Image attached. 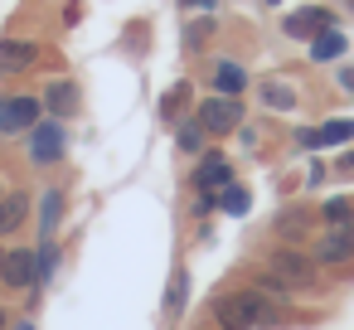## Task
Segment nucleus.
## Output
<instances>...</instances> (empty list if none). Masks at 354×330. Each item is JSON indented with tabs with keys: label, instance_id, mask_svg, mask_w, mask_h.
I'll list each match as a JSON object with an SVG mask.
<instances>
[{
	"label": "nucleus",
	"instance_id": "1",
	"mask_svg": "<svg viewBox=\"0 0 354 330\" xmlns=\"http://www.w3.org/2000/svg\"><path fill=\"white\" fill-rule=\"evenodd\" d=\"M272 315H277V306H272V296L262 286L218 296V306H214L218 330H257V325H272Z\"/></svg>",
	"mask_w": 354,
	"mask_h": 330
},
{
	"label": "nucleus",
	"instance_id": "2",
	"mask_svg": "<svg viewBox=\"0 0 354 330\" xmlns=\"http://www.w3.org/2000/svg\"><path fill=\"white\" fill-rule=\"evenodd\" d=\"M267 277H272V282H281L286 291H301V286H310V282H315V262H310L306 253L281 248V253H272V257H267Z\"/></svg>",
	"mask_w": 354,
	"mask_h": 330
},
{
	"label": "nucleus",
	"instance_id": "3",
	"mask_svg": "<svg viewBox=\"0 0 354 330\" xmlns=\"http://www.w3.org/2000/svg\"><path fill=\"white\" fill-rule=\"evenodd\" d=\"M243 122V107H238V98H209V102H199V127L204 131H233Z\"/></svg>",
	"mask_w": 354,
	"mask_h": 330
},
{
	"label": "nucleus",
	"instance_id": "4",
	"mask_svg": "<svg viewBox=\"0 0 354 330\" xmlns=\"http://www.w3.org/2000/svg\"><path fill=\"white\" fill-rule=\"evenodd\" d=\"M194 185H199V194L214 204V199H218V190H228V185H233V165H228L223 156H204V161H199V170H194Z\"/></svg>",
	"mask_w": 354,
	"mask_h": 330
},
{
	"label": "nucleus",
	"instance_id": "5",
	"mask_svg": "<svg viewBox=\"0 0 354 330\" xmlns=\"http://www.w3.org/2000/svg\"><path fill=\"white\" fill-rule=\"evenodd\" d=\"M39 277V257L30 248H15V253H0V282L6 286H30Z\"/></svg>",
	"mask_w": 354,
	"mask_h": 330
},
{
	"label": "nucleus",
	"instance_id": "6",
	"mask_svg": "<svg viewBox=\"0 0 354 330\" xmlns=\"http://www.w3.org/2000/svg\"><path fill=\"white\" fill-rule=\"evenodd\" d=\"M30 156H35L39 165H54V161L64 156V127L35 122V127H30Z\"/></svg>",
	"mask_w": 354,
	"mask_h": 330
},
{
	"label": "nucleus",
	"instance_id": "7",
	"mask_svg": "<svg viewBox=\"0 0 354 330\" xmlns=\"http://www.w3.org/2000/svg\"><path fill=\"white\" fill-rule=\"evenodd\" d=\"M349 257H354V219L349 223H335L315 243V262H349Z\"/></svg>",
	"mask_w": 354,
	"mask_h": 330
},
{
	"label": "nucleus",
	"instance_id": "8",
	"mask_svg": "<svg viewBox=\"0 0 354 330\" xmlns=\"http://www.w3.org/2000/svg\"><path fill=\"white\" fill-rule=\"evenodd\" d=\"M39 122L35 98H0V131H30Z\"/></svg>",
	"mask_w": 354,
	"mask_h": 330
},
{
	"label": "nucleus",
	"instance_id": "9",
	"mask_svg": "<svg viewBox=\"0 0 354 330\" xmlns=\"http://www.w3.org/2000/svg\"><path fill=\"white\" fill-rule=\"evenodd\" d=\"M325 30H330V10H320V6L286 15V35H291V39H315V35H325Z\"/></svg>",
	"mask_w": 354,
	"mask_h": 330
},
{
	"label": "nucleus",
	"instance_id": "10",
	"mask_svg": "<svg viewBox=\"0 0 354 330\" xmlns=\"http://www.w3.org/2000/svg\"><path fill=\"white\" fill-rule=\"evenodd\" d=\"M301 146H344V141H354V122H344V117H335V122H325V127H315V131H301L296 136Z\"/></svg>",
	"mask_w": 354,
	"mask_h": 330
},
{
	"label": "nucleus",
	"instance_id": "11",
	"mask_svg": "<svg viewBox=\"0 0 354 330\" xmlns=\"http://www.w3.org/2000/svg\"><path fill=\"white\" fill-rule=\"evenodd\" d=\"M44 107H49L54 117H68V112H78V88H73V83H49V93H44Z\"/></svg>",
	"mask_w": 354,
	"mask_h": 330
},
{
	"label": "nucleus",
	"instance_id": "12",
	"mask_svg": "<svg viewBox=\"0 0 354 330\" xmlns=\"http://www.w3.org/2000/svg\"><path fill=\"white\" fill-rule=\"evenodd\" d=\"M35 59H39V49L25 44V39H6V44H0V64H6V68H35Z\"/></svg>",
	"mask_w": 354,
	"mask_h": 330
},
{
	"label": "nucleus",
	"instance_id": "13",
	"mask_svg": "<svg viewBox=\"0 0 354 330\" xmlns=\"http://www.w3.org/2000/svg\"><path fill=\"white\" fill-rule=\"evenodd\" d=\"M25 214H30V199L25 194H6L0 199V233H15L25 223Z\"/></svg>",
	"mask_w": 354,
	"mask_h": 330
},
{
	"label": "nucleus",
	"instance_id": "14",
	"mask_svg": "<svg viewBox=\"0 0 354 330\" xmlns=\"http://www.w3.org/2000/svg\"><path fill=\"white\" fill-rule=\"evenodd\" d=\"M214 88H218L223 98H238V93L248 88V73H243L238 64H218V68H214Z\"/></svg>",
	"mask_w": 354,
	"mask_h": 330
},
{
	"label": "nucleus",
	"instance_id": "15",
	"mask_svg": "<svg viewBox=\"0 0 354 330\" xmlns=\"http://www.w3.org/2000/svg\"><path fill=\"white\" fill-rule=\"evenodd\" d=\"M339 54H344V35H339V30H325V35L310 39V59H320V64H330V59H339Z\"/></svg>",
	"mask_w": 354,
	"mask_h": 330
},
{
	"label": "nucleus",
	"instance_id": "16",
	"mask_svg": "<svg viewBox=\"0 0 354 330\" xmlns=\"http://www.w3.org/2000/svg\"><path fill=\"white\" fill-rule=\"evenodd\" d=\"M262 102L277 107V112H291V107H296V93H291L286 83H262Z\"/></svg>",
	"mask_w": 354,
	"mask_h": 330
},
{
	"label": "nucleus",
	"instance_id": "17",
	"mask_svg": "<svg viewBox=\"0 0 354 330\" xmlns=\"http://www.w3.org/2000/svg\"><path fill=\"white\" fill-rule=\"evenodd\" d=\"M218 204L228 214H248V190L243 185H228V190H218Z\"/></svg>",
	"mask_w": 354,
	"mask_h": 330
},
{
	"label": "nucleus",
	"instance_id": "18",
	"mask_svg": "<svg viewBox=\"0 0 354 330\" xmlns=\"http://www.w3.org/2000/svg\"><path fill=\"white\" fill-rule=\"evenodd\" d=\"M39 204H44V238H49V233H54V223H59V209H64V194H59V190H49V194H44Z\"/></svg>",
	"mask_w": 354,
	"mask_h": 330
},
{
	"label": "nucleus",
	"instance_id": "19",
	"mask_svg": "<svg viewBox=\"0 0 354 330\" xmlns=\"http://www.w3.org/2000/svg\"><path fill=\"white\" fill-rule=\"evenodd\" d=\"M325 219L330 223H349L354 219V199H325Z\"/></svg>",
	"mask_w": 354,
	"mask_h": 330
},
{
	"label": "nucleus",
	"instance_id": "20",
	"mask_svg": "<svg viewBox=\"0 0 354 330\" xmlns=\"http://www.w3.org/2000/svg\"><path fill=\"white\" fill-rule=\"evenodd\" d=\"M180 146H185V151H199V146H204V127H199V122L180 127Z\"/></svg>",
	"mask_w": 354,
	"mask_h": 330
},
{
	"label": "nucleus",
	"instance_id": "21",
	"mask_svg": "<svg viewBox=\"0 0 354 330\" xmlns=\"http://www.w3.org/2000/svg\"><path fill=\"white\" fill-rule=\"evenodd\" d=\"M301 228H306V214H286L281 219V233H301Z\"/></svg>",
	"mask_w": 354,
	"mask_h": 330
},
{
	"label": "nucleus",
	"instance_id": "22",
	"mask_svg": "<svg viewBox=\"0 0 354 330\" xmlns=\"http://www.w3.org/2000/svg\"><path fill=\"white\" fill-rule=\"evenodd\" d=\"M339 170H344V175H354V151H349V156L339 161Z\"/></svg>",
	"mask_w": 354,
	"mask_h": 330
},
{
	"label": "nucleus",
	"instance_id": "23",
	"mask_svg": "<svg viewBox=\"0 0 354 330\" xmlns=\"http://www.w3.org/2000/svg\"><path fill=\"white\" fill-rule=\"evenodd\" d=\"M185 6H199V10H209V6H214V0H185Z\"/></svg>",
	"mask_w": 354,
	"mask_h": 330
},
{
	"label": "nucleus",
	"instance_id": "24",
	"mask_svg": "<svg viewBox=\"0 0 354 330\" xmlns=\"http://www.w3.org/2000/svg\"><path fill=\"white\" fill-rule=\"evenodd\" d=\"M0 330H6V311H0Z\"/></svg>",
	"mask_w": 354,
	"mask_h": 330
},
{
	"label": "nucleus",
	"instance_id": "25",
	"mask_svg": "<svg viewBox=\"0 0 354 330\" xmlns=\"http://www.w3.org/2000/svg\"><path fill=\"white\" fill-rule=\"evenodd\" d=\"M267 6H277V0H267Z\"/></svg>",
	"mask_w": 354,
	"mask_h": 330
},
{
	"label": "nucleus",
	"instance_id": "26",
	"mask_svg": "<svg viewBox=\"0 0 354 330\" xmlns=\"http://www.w3.org/2000/svg\"><path fill=\"white\" fill-rule=\"evenodd\" d=\"M20 330H30V325H20Z\"/></svg>",
	"mask_w": 354,
	"mask_h": 330
},
{
	"label": "nucleus",
	"instance_id": "27",
	"mask_svg": "<svg viewBox=\"0 0 354 330\" xmlns=\"http://www.w3.org/2000/svg\"><path fill=\"white\" fill-rule=\"evenodd\" d=\"M0 199H6V194H0Z\"/></svg>",
	"mask_w": 354,
	"mask_h": 330
}]
</instances>
